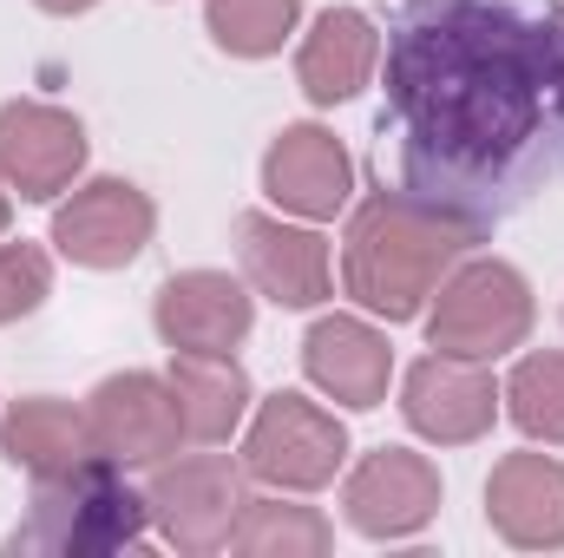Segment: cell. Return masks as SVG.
Segmentation results:
<instances>
[{"label":"cell","instance_id":"cell-1","mask_svg":"<svg viewBox=\"0 0 564 558\" xmlns=\"http://www.w3.org/2000/svg\"><path fill=\"white\" fill-rule=\"evenodd\" d=\"M375 132L401 191L492 237L564 178V0H408Z\"/></svg>","mask_w":564,"mask_h":558},{"label":"cell","instance_id":"cell-2","mask_svg":"<svg viewBox=\"0 0 564 558\" xmlns=\"http://www.w3.org/2000/svg\"><path fill=\"white\" fill-rule=\"evenodd\" d=\"M479 244H486L479 224H466L453 211H433L401 184L368 191L348 211V230H341V289L381 322H421L433 289Z\"/></svg>","mask_w":564,"mask_h":558},{"label":"cell","instance_id":"cell-3","mask_svg":"<svg viewBox=\"0 0 564 558\" xmlns=\"http://www.w3.org/2000/svg\"><path fill=\"white\" fill-rule=\"evenodd\" d=\"M151 533V500L126 486V466L93 453L66 473L33 480L26 526H13L7 552H46V558H112L139 552Z\"/></svg>","mask_w":564,"mask_h":558},{"label":"cell","instance_id":"cell-4","mask_svg":"<svg viewBox=\"0 0 564 558\" xmlns=\"http://www.w3.org/2000/svg\"><path fill=\"white\" fill-rule=\"evenodd\" d=\"M532 322H539V302H532V282L519 264L459 257L453 277L426 302V348L466 355V362H499V355L525 348Z\"/></svg>","mask_w":564,"mask_h":558},{"label":"cell","instance_id":"cell-5","mask_svg":"<svg viewBox=\"0 0 564 558\" xmlns=\"http://www.w3.org/2000/svg\"><path fill=\"white\" fill-rule=\"evenodd\" d=\"M151 533L171 546V552H191V558H210V552H230L237 539V519L250 506V473L243 460L230 453H171L151 466Z\"/></svg>","mask_w":564,"mask_h":558},{"label":"cell","instance_id":"cell-6","mask_svg":"<svg viewBox=\"0 0 564 558\" xmlns=\"http://www.w3.org/2000/svg\"><path fill=\"white\" fill-rule=\"evenodd\" d=\"M348 466V427L322 401L282 388L250 408L243 427V473L263 480L270 493H322Z\"/></svg>","mask_w":564,"mask_h":558},{"label":"cell","instance_id":"cell-7","mask_svg":"<svg viewBox=\"0 0 564 558\" xmlns=\"http://www.w3.org/2000/svg\"><path fill=\"white\" fill-rule=\"evenodd\" d=\"M440 500H446V480L414 447H375L341 480V519L361 539H381V546L426 533L440 519Z\"/></svg>","mask_w":564,"mask_h":558},{"label":"cell","instance_id":"cell-8","mask_svg":"<svg viewBox=\"0 0 564 558\" xmlns=\"http://www.w3.org/2000/svg\"><path fill=\"white\" fill-rule=\"evenodd\" d=\"M158 230V204L144 197L132 178H93L73 184V197L53 211V250L79 270H126L139 264L144 244Z\"/></svg>","mask_w":564,"mask_h":558},{"label":"cell","instance_id":"cell-9","mask_svg":"<svg viewBox=\"0 0 564 558\" xmlns=\"http://www.w3.org/2000/svg\"><path fill=\"white\" fill-rule=\"evenodd\" d=\"M499 415H506V395L486 362L433 348L401 375V420L433 447H473L499 427Z\"/></svg>","mask_w":564,"mask_h":558},{"label":"cell","instance_id":"cell-10","mask_svg":"<svg viewBox=\"0 0 564 558\" xmlns=\"http://www.w3.org/2000/svg\"><path fill=\"white\" fill-rule=\"evenodd\" d=\"M151 329L171 355H237L257 329V296L230 270H177L151 296Z\"/></svg>","mask_w":564,"mask_h":558},{"label":"cell","instance_id":"cell-11","mask_svg":"<svg viewBox=\"0 0 564 558\" xmlns=\"http://www.w3.org/2000/svg\"><path fill=\"white\" fill-rule=\"evenodd\" d=\"M86 126L66 106L46 99H7L0 106V184L20 204H53L86 171Z\"/></svg>","mask_w":564,"mask_h":558},{"label":"cell","instance_id":"cell-12","mask_svg":"<svg viewBox=\"0 0 564 558\" xmlns=\"http://www.w3.org/2000/svg\"><path fill=\"white\" fill-rule=\"evenodd\" d=\"M237 257H243V282L257 296H270L276 309H322L335 296L328 237L315 224H302V217L243 211L237 217Z\"/></svg>","mask_w":564,"mask_h":558},{"label":"cell","instance_id":"cell-13","mask_svg":"<svg viewBox=\"0 0 564 558\" xmlns=\"http://www.w3.org/2000/svg\"><path fill=\"white\" fill-rule=\"evenodd\" d=\"M86 427H93V447L119 466H158L171 460L191 433L177 415V395L164 375L151 368H126V375H106L93 395H86Z\"/></svg>","mask_w":564,"mask_h":558},{"label":"cell","instance_id":"cell-14","mask_svg":"<svg viewBox=\"0 0 564 558\" xmlns=\"http://www.w3.org/2000/svg\"><path fill=\"white\" fill-rule=\"evenodd\" d=\"M263 197L282 217L335 224L355 204V158H348V144L328 126H315V119L282 126L270 139V151H263Z\"/></svg>","mask_w":564,"mask_h":558},{"label":"cell","instance_id":"cell-15","mask_svg":"<svg viewBox=\"0 0 564 558\" xmlns=\"http://www.w3.org/2000/svg\"><path fill=\"white\" fill-rule=\"evenodd\" d=\"M302 375L315 395H328L335 408H381L388 382H394V348L368 315H315L302 335Z\"/></svg>","mask_w":564,"mask_h":558},{"label":"cell","instance_id":"cell-16","mask_svg":"<svg viewBox=\"0 0 564 558\" xmlns=\"http://www.w3.org/2000/svg\"><path fill=\"white\" fill-rule=\"evenodd\" d=\"M486 526L512 552H564V460L558 453H506L486 473Z\"/></svg>","mask_w":564,"mask_h":558},{"label":"cell","instance_id":"cell-17","mask_svg":"<svg viewBox=\"0 0 564 558\" xmlns=\"http://www.w3.org/2000/svg\"><path fill=\"white\" fill-rule=\"evenodd\" d=\"M381 73V26L361 7H328L315 13V26L295 46V86L308 106H348L375 86Z\"/></svg>","mask_w":564,"mask_h":558},{"label":"cell","instance_id":"cell-18","mask_svg":"<svg viewBox=\"0 0 564 558\" xmlns=\"http://www.w3.org/2000/svg\"><path fill=\"white\" fill-rule=\"evenodd\" d=\"M93 427L86 408L59 401V395H26L0 415V460L20 466L26 480H46V473H66L79 460H93Z\"/></svg>","mask_w":564,"mask_h":558},{"label":"cell","instance_id":"cell-19","mask_svg":"<svg viewBox=\"0 0 564 558\" xmlns=\"http://www.w3.org/2000/svg\"><path fill=\"white\" fill-rule=\"evenodd\" d=\"M164 382H171L184 433L197 447H224L250 420V408H257V388H250V375H243L237 355H171Z\"/></svg>","mask_w":564,"mask_h":558},{"label":"cell","instance_id":"cell-20","mask_svg":"<svg viewBox=\"0 0 564 558\" xmlns=\"http://www.w3.org/2000/svg\"><path fill=\"white\" fill-rule=\"evenodd\" d=\"M335 546V526L315 513V506H302V500H257L250 493V506H243V519H237V539H230V552L243 558H322Z\"/></svg>","mask_w":564,"mask_h":558},{"label":"cell","instance_id":"cell-21","mask_svg":"<svg viewBox=\"0 0 564 558\" xmlns=\"http://www.w3.org/2000/svg\"><path fill=\"white\" fill-rule=\"evenodd\" d=\"M302 20V0H204V33L230 60H276Z\"/></svg>","mask_w":564,"mask_h":558},{"label":"cell","instance_id":"cell-22","mask_svg":"<svg viewBox=\"0 0 564 558\" xmlns=\"http://www.w3.org/2000/svg\"><path fill=\"white\" fill-rule=\"evenodd\" d=\"M506 415L525 440L539 447H564V348H539L519 355V368L506 375Z\"/></svg>","mask_w":564,"mask_h":558},{"label":"cell","instance_id":"cell-23","mask_svg":"<svg viewBox=\"0 0 564 558\" xmlns=\"http://www.w3.org/2000/svg\"><path fill=\"white\" fill-rule=\"evenodd\" d=\"M46 296H53V257L40 244H26V237L20 244L0 237V329L20 322V315H33Z\"/></svg>","mask_w":564,"mask_h":558},{"label":"cell","instance_id":"cell-24","mask_svg":"<svg viewBox=\"0 0 564 558\" xmlns=\"http://www.w3.org/2000/svg\"><path fill=\"white\" fill-rule=\"evenodd\" d=\"M40 13H53V20H79V13H93L99 0H33Z\"/></svg>","mask_w":564,"mask_h":558},{"label":"cell","instance_id":"cell-25","mask_svg":"<svg viewBox=\"0 0 564 558\" xmlns=\"http://www.w3.org/2000/svg\"><path fill=\"white\" fill-rule=\"evenodd\" d=\"M7 230H13V191L0 184V237H7Z\"/></svg>","mask_w":564,"mask_h":558}]
</instances>
